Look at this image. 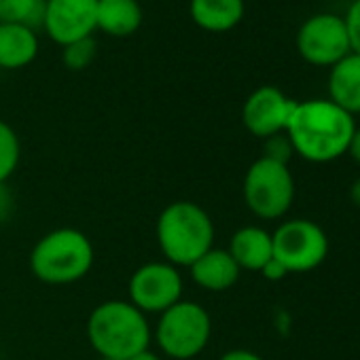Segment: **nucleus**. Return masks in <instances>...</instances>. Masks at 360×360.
Wrapping results in <instances>:
<instances>
[{"instance_id": "6ab92c4d", "label": "nucleus", "mask_w": 360, "mask_h": 360, "mask_svg": "<svg viewBox=\"0 0 360 360\" xmlns=\"http://www.w3.org/2000/svg\"><path fill=\"white\" fill-rule=\"evenodd\" d=\"M22 157V144L15 129L0 119V187L7 185V180L15 174Z\"/></svg>"}, {"instance_id": "f257e3e1", "label": "nucleus", "mask_w": 360, "mask_h": 360, "mask_svg": "<svg viewBox=\"0 0 360 360\" xmlns=\"http://www.w3.org/2000/svg\"><path fill=\"white\" fill-rule=\"evenodd\" d=\"M354 131V117L330 100H305L297 102L284 134L305 161L328 163L349 150Z\"/></svg>"}, {"instance_id": "cd10ccee", "label": "nucleus", "mask_w": 360, "mask_h": 360, "mask_svg": "<svg viewBox=\"0 0 360 360\" xmlns=\"http://www.w3.org/2000/svg\"><path fill=\"white\" fill-rule=\"evenodd\" d=\"M100 360H106V358H100Z\"/></svg>"}, {"instance_id": "bb28decb", "label": "nucleus", "mask_w": 360, "mask_h": 360, "mask_svg": "<svg viewBox=\"0 0 360 360\" xmlns=\"http://www.w3.org/2000/svg\"><path fill=\"white\" fill-rule=\"evenodd\" d=\"M129 360H161V356H159V354H155V352H150V349H144V352L136 354V356H134V358H129Z\"/></svg>"}, {"instance_id": "a211bd4d", "label": "nucleus", "mask_w": 360, "mask_h": 360, "mask_svg": "<svg viewBox=\"0 0 360 360\" xmlns=\"http://www.w3.org/2000/svg\"><path fill=\"white\" fill-rule=\"evenodd\" d=\"M45 0H0V24H18L32 30L43 26Z\"/></svg>"}, {"instance_id": "4be33fe9", "label": "nucleus", "mask_w": 360, "mask_h": 360, "mask_svg": "<svg viewBox=\"0 0 360 360\" xmlns=\"http://www.w3.org/2000/svg\"><path fill=\"white\" fill-rule=\"evenodd\" d=\"M343 20H345V28L349 37V47L354 53L360 56V0H352V5L347 7Z\"/></svg>"}, {"instance_id": "1a4fd4ad", "label": "nucleus", "mask_w": 360, "mask_h": 360, "mask_svg": "<svg viewBox=\"0 0 360 360\" xmlns=\"http://www.w3.org/2000/svg\"><path fill=\"white\" fill-rule=\"evenodd\" d=\"M183 276L167 261H150L140 265L129 282V303L142 314H163L183 299Z\"/></svg>"}, {"instance_id": "6e6552de", "label": "nucleus", "mask_w": 360, "mask_h": 360, "mask_svg": "<svg viewBox=\"0 0 360 360\" xmlns=\"http://www.w3.org/2000/svg\"><path fill=\"white\" fill-rule=\"evenodd\" d=\"M299 56L318 68H333L347 53H352L349 37L343 15L316 13L307 18L297 30Z\"/></svg>"}, {"instance_id": "9d476101", "label": "nucleus", "mask_w": 360, "mask_h": 360, "mask_svg": "<svg viewBox=\"0 0 360 360\" xmlns=\"http://www.w3.org/2000/svg\"><path fill=\"white\" fill-rule=\"evenodd\" d=\"M98 0H45L43 30L45 34L66 47L96 32Z\"/></svg>"}, {"instance_id": "a878e982", "label": "nucleus", "mask_w": 360, "mask_h": 360, "mask_svg": "<svg viewBox=\"0 0 360 360\" xmlns=\"http://www.w3.org/2000/svg\"><path fill=\"white\" fill-rule=\"evenodd\" d=\"M349 198H352V202L360 208V178L349 187Z\"/></svg>"}, {"instance_id": "4468645a", "label": "nucleus", "mask_w": 360, "mask_h": 360, "mask_svg": "<svg viewBox=\"0 0 360 360\" xmlns=\"http://www.w3.org/2000/svg\"><path fill=\"white\" fill-rule=\"evenodd\" d=\"M37 56V30L18 24H0V70H22L30 66Z\"/></svg>"}, {"instance_id": "dca6fc26", "label": "nucleus", "mask_w": 360, "mask_h": 360, "mask_svg": "<svg viewBox=\"0 0 360 360\" xmlns=\"http://www.w3.org/2000/svg\"><path fill=\"white\" fill-rule=\"evenodd\" d=\"M227 250L240 269L261 271L274 259L271 233L261 227H242L233 233Z\"/></svg>"}, {"instance_id": "aec40b11", "label": "nucleus", "mask_w": 360, "mask_h": 360, "mask_svg": "<svg viewBox=\"0 0 360 360\" xmlns=\"http://www.w3.org/2000/svg\"><path fill=\"white\" fill-rule=\"evenodd\" d=\"M62 49H64L62 51V62L70 70H85L96 60V53H98V45H96L94 37L81 39L77 43H70L66 47H62Z\"/></svg>"}, {"instance_id": "ddd939ff", "label": "nucleus", "mask_w": 360, "mask_h": 360, "mask_svg": "<svg viewBox=\"0 0 360 360\" xmlns=\"http://www.w3.org/2000/svg\"><path fill=\"white\" fill-rule=\"evenodd\" d=\"M246 13L244 0H191L189 15L206 32L223 34L240 26Z\"/></svg>"}, {"instance_id": "7ed1b4c3", "label": "nucleus", "mask_w": 360, "mask_h": 360, "mask_svg": "<svg viewBox=\"0 0 360 360\" xmlns=\"http://www.w3.org/2000/svg\"><path fill=\"white\" fill-rule=\"evenodd\" d=\"M161 255L174 267H191L214 244V223L195 202L167 204L155 225Z\"/></svg>"}, {"instance_id": "423d86ee", "label": "nucleus", "mask_w": 360, "mask_h": 360, "mask_svg": "<svg viewBox=\"0 0 360 360\" xmlns=\"http://www.w3.org/2000/svg\"><path fill=\"white\" fill-rule=\"evenodd\" d=\"M295 200V180L286 163L259 157L244 176V202L248 210L263 219L284 217Z\"/></svg>"}, {"instance_id": "f3484780", "label": "nucleus", "mask_w": 360, "mask_h": 360, "mask_svg": "<svg viewBox=\"0 0 360 360\" xmlns=\"http://www.w3.org/2000/svg\"><path fill=\"white\" fill-rule=\"evenodd\" d=\"M142 26V7L138 0H98L96 30L123 39Z\"/></svg>"}, {"instance_id": "2eb2a0df", "label": "nucleus", "mask_w": 360, "mask_h": 360, "mask_svg": "<svg viewBox=\"0 0 360 360\" xmlns=\"http://www.w3.org/2000/svg\"><path fill=\"white\" fill-rule=\"evenodd\" d=\"M328 100L345 112L360 115V56L347 53L330 68L328 75Z\"/></svg>"}, {"instance_id": "39448f33", "label": "nucleus", "mask_w": 360, "mask_h": 360, "mask_svg": "<svg viewBox=\"0 0 360 360\" xmlns=\"http://www.w3.org/2000/svg\"><path fill=\"white\" fill-rule=\"evenodd\" d=\"M212 320L198 301H183L159 314L155 324V341L172 360H191L210 343Z\"/></svg>"}, {"instance_id": "f8f14e48", "label": "nucleus", "mask_w": 360, "mask_h": 360, "mask_svg": "<svg viewBox=\"0 0 360 360\" xmlns=\"http://www.w3.org/2000/svg\"><path fill=\"white\" fill-rule=\"evenodd\" d=\"M189 271H191V280L200 288L212 290V292L229 290L240 280V274H242V269L238 267L229 250H221L214 246L204 257H200L189 267Z\"/></svg>"}, {"instance_id": "0eeeda50", "label": "nucleus", "mask_w": 360, "mask_h": 360, "mask_svg": "<svg viewBox=\"0 0 360 360\" xmlns=\"http://www.w3.org/2000/svg\"><path fill=\"white\" fill-rule=\"evenodd\" d=\"M274 259L280 261L288 274H305L316 269L328 252L324 231L305 219L282 223L274 233Z\"/></svg>"}, {"instance_id": "9b49d317", "label": "nucleus", "mask_w": 360, "mask_h": 360, "mask_svg": "<svg viewBox=\"0 0 360 360\" xmlns=\"http://www.w3.org/2000/svg\"><path fill=\"white\" fill-rule=\"evenodd\" d=\"M295 106L297 102L290 100L286 94H282L278 87L263 85L255 89L244 102V108H242L244 127L252 136L263 138V140L276 134H284Z\"/></svg>"}, {"instance_id": "20e7f679", "label": "nucleus", "mask_w": 360, "mask_h": 360, "mask_svg": "<svg viewBox=\"0 0 360 360\" xmlns=\"http://www.w3.org/2000/svg\"><path fill=\"white\" fill-rule=\"evenodd\" d=\"M94 257L91 240L83 231L62 227L49 231L34 244L30 271L45 284H75L91 271Z\"/></svg>"}, {"instance_id": "393cba45", "label": "nucleus", "mask_w": 360, "mask_h": 360, "mask_svg": "<svg viewBox=\"0 0 360 360\" xmlns=\"http://www.w3.org/2000/svg\"><path fill=\"white\" fill-rule=\"evenodd\" d=\"M349 155L360 163V127H356L354 138H352V142H349Z\"/></svg>"}, {"instance_id": "412c9836", "label": "nucleus", "mask_w": 360, "mask_h": 360, "mask_svg": "<svg viewBox=\"0 0 360 360\" xmlns=\"http://www.w3.org/2000/svg\"><path fill=\"white\" fill-rule=\"evenodd\" d=\"M292 153L295 150H292V144H290L286 134H276V136L265 140L263 157H267V159H274V161H280V163L288 165V159L292 157Z\"/></svg>"}, {"instance_id": "f03ea898", "label": "nucleus", "mask_w": 360, "mask_h": 360, "mask_svg": "<svg viewBox=\"0 0 360 360\" xmlns=\"http://www.w3.org/2000/svg\"><path fill=\"white\" fill-rule=\"evenodd\" d=\"M87 339L100 358L129 360L148 349L153 330L146 314H142L129 301L110 299L96 305L89 314Z\"/></svg>"}, {"instance_id": "5701e85b", "label": "nucleus", "mask_w": 360, "mask_h": 360, "mask_svg": "<svg viewBox=\"0 0 360 360\" xmlns=\"http://www.w3.org/2000/svg\"><path fill=\"white\" fill-rule=\"evenodd\" d=\"M261 274L267 278V280H271V282H278V280H282V278H286V267L280 263V261H276V259H271L263 269H261Z\"/></svg>"}, {"instance_id": "b1692460", "label": "nucleus", "mask_w": 360, "mask_h": 360, "mask_svg": "<svg viewBox=\"0 0 360 360\" xmlns=\"http://www.w3.org/2000/svg\"><path fill=\"white\" fill-rule=\"evenodd\" d=\"M219 360H263V358L250 349H229Z\"/></svg>"}]
</instances>
